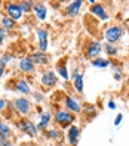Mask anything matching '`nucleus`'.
<instances>
[{
    "mask_svg": "<svg viewBox=\"0 0 129 146\" xmlns=\"http://www.w3.org/2000/svg\"><path fill=\"white\" fill-rule=\"evenodd\" d=\"M67 139H68V143H70L71 146H74L77 143V140H79V127H76V125L68 127Z\"/></svg>",
    "mask_w": 129,
    "mask_h": 146,
    "instance_id": "f3484780",
    "label": "nucleus"
},
{
    "mask_svg": "<svg viewBox=\"0 0 129 146\" xmlns=\"http://www.w3.org/2000/svg\"><path fill=\"white\" fill-rule=\"evenodd\" d=\"M11 137H12V128L7 125L5 121H2V119H0V139L11 140Z\"/></svg>",
    "mask_w": 129,
    "mask_h": 146,
    "instance_id": "a211bd4d",
    "label": "nucleus"
},
{
    "mask_svg": "<svg viewBox=\"0 0 129 146\" xmlns=\"http://www.w3.org/2000/svg\"><path fill=\"white\" fill-rule=\"evenodd\" d=\"M92 65L95 68H107L111 65V61L110 59H102V58H97L92 61Z\"/></svg>",
    "mask_w": 129,
    "mask_h": 146,
    "instance_id": "412c9836",
    "label": "nucleus"
},
{
    "mask_svg": "<svg viewBox=\"0 0 129 146\" xmlns=\"http://www.w3.org/2000/svg\"><path fill=\"white\" fill-rule=\"evenodd\" d=\"M82 5H83L82 0H76V2H70V3H68V5L65 6V11H64L65 16H76L77 13H79V11H80Z\"/></svg>",
    "mask_w": 129,
    "mask_h": 146,
    "instance_id": "9b49d317",
    "label": "nucleus"
},
{
    "mask_svg": "<svg viewBox=\"0 0 129 146\" xmlns=\"http://www.w3.org/2000/svg\"><path fill=\"white\" fill-rule=\"evenodd\" d=\"M56 80L58 78H56L54 71H45L40 77V83H42L43 87H54V86L56 84Z\"/></svg>",
    "mask_w": 129,
    "mask_h": 146,
    "instance_id": "0eeeda50",
    "label": "nucleus"
},
{
    "mask_svg": "<svg viewBox=\"0 0 129 146\" xmlns=\"http://www.w3.org/2000/svg\"><path fill=\"white\" fill-rule=\"evenodd\" d=\"M34 68H36V65H34V62L31 61L30 56H25L22 58L19 61V70L24 72V74H30L34 71Z\"/></svg>",
    "mask_w": 129,
    "mask_h": 146,
    "instance_id": "ddd939ff",
    "label": "nucleus"
},
{
    "mask_svg": "<svg viewBox=\"0 0 129 146\" xmlns=\"http://www.w3.org/2000/svg\"><path fill=\"white\" fill-rule=\"evenodd\" d=\"M6 13L15 22L19 21L22 18V11H21V7H19V3H15V2H9V3L6 5Z\"/></svg>",
    "mask_w": 129,
    "mask_h": 146,
    "instance_id": "423d86ee",
    "label": "nucleus"
},
{
    "mask_svg": "<svg viewBox=\"0 0 129 146\" xmlns=\"http://www.w3.org/2000/svg\"><path fill=\"white\" fill-rule=\"evenodd\" d=\"M30 58H31V61L34 62V65H46V64L49 62L48 53L40 52V50H37V52H33V53L30 55Z\"/></svg>",
    "mask_w": 129,
    "mask_h": 146,
    "instance_id": "f8f14e48",
    "label": "nucleus"
},
{
    "mask_svg": "<svg viewBox=\"0 0 129 146\" xmlns=\"http://www.w3.org/2000/svg\"><path fill=\"white\" fill-rule=\"evenodd\" d=\"M64 105H65V109L68 111V112H71V114H76V112H80V104H79V100L71 98V96H67L65 100H64Z\"/></svg>",
    "mask_w": 129,
    "mask_h": 146,
    "instance_id": "1a4fd4ad",
    "label": "nucleus"
},
{
    "mask_svg": "<svg viewBox=\"0 0 129 146\" xmlns=\"http://www.w3.org/2000/svg\"><path fill=\"white\" fill-rule=\"evenodd\" d=\"M101 50H102L101 43H99V41H97V40H92V41H89L88 44H86L85 56L88 58V59H97V58H98V55L101 53Z\"/></svg>",
    "mask_w": 129,
    "mask_h": 146,
    "instance_id": "20e7f679",
    "label": "nucleus"
},
{
    "mask_svg": "<svg viewBox=\"0 0 129 146\" xmlns=\"http://www.w3.org/2000/svg\"><path fill=\"white\" fill-rule=\"evenodd\" d=\"M16 125H18V128H19L21 131H24L25 134H28L30 137H36L37 133H39L37 125L34 124V123H31L30 119H27V118H21L19 121L16 123Z\"/></svg>",
    "mask_w": 129,
    "mask_h": 146,
    "instance_id": "7ed1b4c3",
    "label": "nucleus"
},
{
    "mask_svg": "<svg viewBox=\"0 0 129 146\" xmlns=\"http://www.w3.org/2000/svg\"><path fill=\"white\" fill-rule=\"evenodd\" d=\"M104 49H105V52L108 53V55H111V56H114V55H117V47L114 46V44H110V43H107V44L104 46Z\"/></svg>",
    "mask_w": 129,
    "mask_h": 146,
    "instance_id": "393cba45",
    "label": "nucleus"
},
{
    "mask_svg": "<svg viewBox=\"0 0 129 146\" xmlns=\"http://www.w3.org/2000/svg\"><path fill=\"white\" fill-rule=\"evenodd\" d=\"M50 119H52V114H50L49 111H46V112H42L40 121H39V124H37V130H39V131H40V130H46L48 125H49V123H50Z\"/></svg>",
    "mask_w": 129,
    "mask_h": 146,
    "instance_id": "dca6fc26",
    "label": "nucleus"
},
{
    "mask_svg": "<svg viewBox=\"0 0 129 146\" xmlns=\"http://www.w3.org/2000/svg\"><path fill=\"white\" fill-rule=\"evenodd\" d=\"M91 13H93L97 16V18H99L101 21H107L108 19V13L105 11V7L102 6L101 3H93L91 6Z\"/></svg>",
    "mask_w": 129,
    "mask_h": 146,
    "instance_id": "9d476101",
    "label": "nucleus"
},
{
    "mask_svg": "<svg viewBox=\"0 0 129 146\" xmlns=\"http://www.w3.org/2000/svg\"><path fill=\"white\" fill-rule=\"evenodd\" d=\"M13 106L15 109L18 111V112L21 115H28L30 114V111H31V104H30V100L27 98H18V99H15L13 100Z\"/></svg>",
    "mask_w": 129,
    "mask_h": 146,
    "instance_id": "39448f33",
    "label": "nucleus"
},
{
    "mask_svg": "<svg viewBox=\"0 0 129 146\" xmlns=\"http://www.w3.org/2000/svg\"><path fill=\"white\" fill-rule=\"evenodd\" d=\"M6 106H7V100H6V99H0V114L5 111Z\"/></svg>",
    "mask_w": 129,
    "mask_h": 146,
    "instance_id": "c756f323",
    "label": "nucleus"
},
{
    "mask_svg": "<svg viewBox=\"0 0 129 146\" xmlns=\"http://www.w3.org/2000/svg\"><path fill=\"white\" fill-rule=\"evenodd\" d=\"M105 36V40L110 43V44H114L116 41H119L120 38H122L123 36V28L119 27V25H111V27H108L104 33Z\"/></svg>",
    "mask_w": 129,
    "mask_h": 146,
    "instance_id": "f03ea898",
    "label": "nucleus"
},
{
    "mask_svg": "<svg viewBox=\"0 0 129 146\" xmlns=\"http://www.w3.org/2000/svg\"><path fill=\"white\" fill-rule=\"evenodd\" d=\"M33 12H34V15H36L37 19L45 21L46 16H48V7L43 3H34L33 5Z\"/></svg>",
    "mask_w": 129,
    "mask_h": 146,
    "instance_id": "4468645a",
    "label": "nucleus"
},
{
    "mask_svg": "<svg viewBox=\"0 0 129 146\" xmlns=\"http://www.w3.org/2000/svg\"><path fill=\"white\" fill-rule=\"evenodd\" d=\"M74 89L79 92V93L83 92V75L82 74H77L74 77Z\"/></svg>",
    "mask_w": 129,
    "mask_h": 146,
    "instance_id": "5701e85b",
    "label": "nucleus"
},
{
    "mask_svg": "<svg viewBox=\"0 0 129 146\" xmlns=\"http://www.w3.org/2000/svg\"><path fill=\"white\" fill-rule=\"evenodd\" d=\"M45 137L49 140H61L62 139V131L59 128H49L45 131Z\"/></svg>",
    "mask_w": 129,
    "mask_h": 146,
    "instance_id": "6ab92c4d",
    "label": "nucleus"
},
{
    "mask_svg": "<svg viewBox=\"0 0 129 146\" xmlns=\"http://www.w3.org/2000/svg\"><path fill=\"white\" fill-rule=\"evenodd\" d=\"M122 78H123V72L119 68H114V80H122Z\"/></svg>",
    "mask_w": 129,
    "mask_h": 146,
    "instance_id": "cd10ccee",
    "label": "nucleus"
},
{
    "mask_svg": "<svg viewBox=\"0 0 129 146\" xmlns=\"http://www.w3.org/2000/svg\"><path fill=\"white\" fill-rule=\"evenodd\" d=\"M108 108H110V109H114V108H116V104H114V102H110V104H108Z\"/></svg>",
    "mask_w": 129,
    "mask_h": 146,
    "instance_id": "f704fd0d",
    "label": "nucleus"
},
{
    "mask_svg": "<svg viewBox=\"0 0 129 146\" xmlns=\"http://www.w3.org/2000/svg\"><path fill=\"white\" fill-rule=\"evenodd\" d=\"M54 121L61 128H68L74 123V114L68 112L67 109H58L54 115Z\"/></svg>",
    "mask_w": 129,
    "mask_h": 146,
    "instance_id": "f257e3e1",
    "label": "nucleus"
},
{
    "mask_svg": "<svg viewBox=\"0 0 129 146\" xmlns=\"http://www.w3.org/2000/svg\"><path fill=\"white\" fill-rule=\"evenodd\" d=\"M56 72L59 74V77H61L62 80H68V78H70L68 70H67V66H65L64 64H58V65H56Z\"/></svg>",
    "mask_w": 129,
    "mask_h": 146,
    "instance_id": "4be33fe9",
    "label": "nucleus"
},
{
    "mask_svg": "<svg viewBox=\"0 0 129 146\" xmlns=\"http://www.w3.org/2000/svg\"><path fill=\"white\" fill-rule=\"evenodd\" d=\"M86 112H88V114H93V112H95V106H88Z\"/></svg>",
    "mask_w": 129,
    "mask_h": 146,
    "instance_id": "72a5a7b5",
    "label": "nucleus"
},
{
    "mask_svg": "<svg viewBox=\"0 0 129 146\" xmlns=\"http://www.w3.org/2000/svg\"><path fill=\"white\" fill-rule=\"evenodd\" d=\"M37 38H39V49L40 52H46L49 47V34L45 28H39L37 30Z\"/></svg>",
    "mask_w": 129,
    "mask_h": 146,
    "instance_id": "6e6552de",
    "label": "nucleus"
},
{
    "mask_svg": "<svg viewBox=\"0 0 129 146\" xmlns=\"http://www.w3.org/2000/svg\"><path fill=\"white\" fill-rule=\"evenodd\" d=\"M13 89L16 90V92H19L21 94H24V96H27V94H30L31 93V89H30V84L25 81V80H16L15 81V84H13Z\"/></svg>",
    "mask_w": 129,
    "mask_h": 146,
    "instance_id": "2eb2a0df",
    "label": "nucleus"
},
{
    "mask_svg": "<svg viewBox=\"0 0 129 146\" xmlns=\"http://www.w3.org/2000/svg\"><path fill=\"white\" fill-rule=\"evenodd\" d=\"M33 96H34V99H36V102H42L43 99H45V96H43L40 92H34V93H33Z\"/></svg>",
    "mask_w": 129,
    "mask_h": 146,
    "instance_id": "c85d7f7f",
    "label": "nucleus"
},
{
    "mask_svg": "<svg viewBox=\"0 0 129 146\" xmlns=\"http://www.w3.org/2000/svg\"><path fill=\"white\" fill-rule=\"evenodd\" d=\"M13 59V56H12V53H3V56L0 58V62H2L3 65H6V64H9L11 61Z\"/></svg>",
    "mask_w": 129,
    "mask_h": 146,
    "instance_id": "a878e982",
    "label": "nucleus"
},
{
    "mask_svg": "<svg viewBox=\"0 0 129 146\" xmlns=\"http://www.w3.org/2000/svg\"><path fill=\"white\" fill-rule=\"evenodd\" d=\"M0 146H13L11 143V140H7V139H0Z\"/></svg>",
    "mask_w": 129,
    "mask_h": 146,
    "instance_id": "7c9ffc66",
    "label": "nucleus"
},
{
    "mask_svg": "<svg viewBox=\"0 0 129 146\" xmlns=\"http://www.w3.org/2000/svg\"><path fill=\"white\" fill-rule=\"evenodd\" d=\"M122 118H123V115H122V114H119V115L116 117V119H114V125H119L120 123H122Z\"/></svg>",
    "mask_w": 129,
    "mask_h": 146,
    "instance_id": "2f4dec72",
    "label": "nucleus"
},
{
    "mask_svg": "<svg viewBox=\"0 0 129 146\" xmlns=\"http://www.w3.org/2000/svg\"><path fill=\"white\" fill-rule=\"evenodd\" d=\"M5 66H6V65H3L2 62H0V78L5 75Z\"/></svg>",
    "mask_w": 129,
    "mask_h": 146,
    "instance_id": "473e14b6",
    "label": "nucleus"
},
{
    "mask_svg": "<svg viewBox=\"0 0 129 146\" xmlns=\"http://www.w3.org/2000/svg\"><path fill=\"white\" fill-rule=\"evenodd\" d=\"M49 146H56V145H49Z\"/></svg>",
    "mask_w": 129,
    "mask_h": 146,
    "instance_id": "c9c22d12",
    "label": "nucleus"
},
{
    "mask_svg": "<svg viewBox=\"0 0 129 146\" xmlns=\"http://www.w3.org/2000/svg\"><path fill=\"white\" fill-rule=\"evenodd\" d=\"M0 27L5 28L6 31L7 30H13L15 28V21L11 19L7 15H2V16H0Z\"/></svg>",
    "mask_w": 129,
    "mask_h": 146,
    "instance_id": "aec40b11",
    "label": "nucleus"
},
{
    "mask_svg": "<svg viewBox=\"0 0 129 146\" xmlns=\"http://www.w3.org/2000/svg\"><path fill=\"white\" fill-rule=\"evenodd\" d=\"M6 36H7V31H6L5 28H2V27H0V44H3V43H5V38H6Z\"/></svg>",
    "mask_w": 129,
    "mask_h": 146,
    "instance_id": "bb28decb",
    "label": "nucleus"
},
{
    "mask_svg": "<svg viewBox=\"0 0 129 146\" xmlns=\"http://www.w3.org/2000/svg\"><path fill=\"white\" fill-rule=\"evenodd\" d=\"M33 5L34 2H30V0H25V2H19V7H21V11L22 13H28L33 11Z\"/></svg>",
    "mask_w": 129,
    "mask_h": 146,
    "instance_id": "b1692460",
    "label": "nucleus"
}]
</instances>
